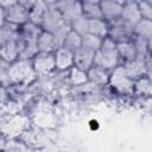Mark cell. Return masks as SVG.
<instances>
[{
	"label": "cell",
	"mask_w": 152,
	"mask_h": 152,
	"mask_svg": "<svg viewBox=\"0 0 152 152\" xmlns=\"http://www.w3.org/2000/svg\"><path fill=\"white\" fill-rule=\"evenodd\" d=\"M101 43H102V38L96 37V36L90 34V33L83 34L82 38H81V46L86 48L90 51H94V52H96L99 50Z\"/></svg>",
	"instance_id": "27"
},
{
	"label": "cell",
	"mask_w": 152,
	"mask_h": 152,
	"mask_svg": "<svg viewBox=\"0 0 152 152\" xmlns=\"http://www.w3.org/2000/svg\"><path fill=\"white\" fill-rule=\"evenodd\" d=\"M42 32V28L32 23H26L20 26V38L23 43H37L38 36Z\"/></svg>",
	"instance_id": "18"
},
{
	"label": "cell",
	"mask_w": 152,
	"mask_h": 152,
	"mask_svg": "<svg viewBox=\"0 0 152 152\" xmlns=\"http://www.w3.org/2000/svg\"><path fill=\"white\" fill-rule=\"evenodd\" d=\"M37 48H38V52L53 53L57 50V45H56L52 33L42 30V32L38 36V39H37Z\"/></svg>",
	"instance_id": "15"
},
{
	"label": "cell",
	"mask_w": 152,
	"mask_h": 152,
	"mask_svg": "<svg viewBox=\"0 0 152 152\" xmlns=\"http://www.w3.org/2000/svg\"><path fill=\"white\" fill-rule=\"evenodd\" d=\"M94 51H90L86 48H78L74 51V66L88 71L94 65Z\"/></svg>",
	"instance_id": "13"
},
{
	"label": "cell",
	"mask_w": 152,
	"mask_h": 152,
	"mask_svg": "<svg viewBox=\"0 0 152 152\" xmlns=\"http://www.w3.org/2000/svg\"><path fill=\"white\" fill-rule=\"evenodd\" d=\"M132 43L134 45L137 57H139V58H146V57L150 56V49H151L150 45H151V42L145 40V39H141V38H138V37H132Z\"/></svg>",
	"instance_id": "25"
},
{
	"label": "cell",
	"mask_w": 152,
	"mask_h": 152,
	"mask_svg": "<svg viewBox=\"0 0 152 152\" xmlns=\"http://www.w3.org/2000/svg\"><path fill=\"white\" fill-rule=\"evenodd\" d=\"M121 65L132 81H137L142 76H150V56L146 58L135 57L129 62L122 63Z\"/></svg>",
	"instance_id": "4"
},
{
	"label": "cell",
	"mask_w": 152,
	"mask_h": 152,
	"mask_svg": "<svg viewBox=\"0 0 152 152\" xmlns=\"http://www.w3.org/2000/svg\"><path fill=\"white\" fill-rule=\"evenodd\" d=\"M20 38V27L15 26L13 24L6 23L4 26L0 27V46L13 42L18 40Z\"/></svg>",
	"instance_id": "16"
},
{
	"label": "cell",
	"mask_w": 152,
	"mask_h": 152,
	"mask_svg": "<svg viewBox=\"0 0 152 152\" xmlns=\"http://www.w3.org/2000/svg\"><path fill=\"white\" fill-rule=\"evenodd\" d=\"M2 152H27L24 144L19 141H7Z\"/></svg>",
	"instance_id": "31"
},
{
	"label": "cell",
	"mask_w": 152,
	"mask_h": 152,
	"mask_svg": "<svg viewBox=\"0 0 152 152\" xmlns=\"http://www.w3.org/2000/svg\"><path fill=\"white\" fill-rule=\"evenodd\" d=\"M6 24V15H5V10L0 7V27Z\"/></svg>",
	"instance_id": "33"
},
{
	"label": "cell",
	"mask_w": 152,
	"mask_h": 152,
	"mask_svg": "<svg viewBox=\"0 0 152 152\" xmlns=\"http://www.w3.org/2000/svg\"><path fill=\"white\" fill-rule=\"evenodd\" d=\"M119 19L133 28L134 25L141 20V15L138 8V1H124L122 11Z\"/></svg>",
	"instance_id": "11"
},
{
	"label": "cell",
	"mask_w": 152,
	"mask_h": 152,
	"mask_svg": "<svg viewBox=\"0 0 152 152\" xmlns=\"http://www.w3.org/2000/svg\"><path fill=\"white\" fill-rule=\"evenodd\" d=\"M115 90L122 94H131L133 93V86L134 81H132L127 74L125 72L122 65H118L115 69L110 71L109 75V82H108Z\"/></svg>",
	"instance_id": "3"
},
{
	"label": "cell",
	"mask_w": 152,
	"mask_h": 152,
	"mask_svg": "<svg viewBox=\"0 0 152 152\" xmlns=\"http://www.w3.org/2000/svg\"><path fill=\"white\" fill-rule=\"evenodd\" d=\"M81 11H82V15L86 17L87 19L101 18L100 1H94V0L81 1Z\"/></svg>",
	"instance_id": "23"
},
{
	"label": "cell",
	"mask_w": 152,
	"mask_h": 152,
	"mask_svg": "<svg viewBox=\"0 0 152 152\" xmlns=\"http://www.w3.org/2000/svg\"><path fill=\"white\" fill-rule=\"evenodd\" d=\"M109 75L110 71L101 69L99 66L93 65L88 71H87V76H88V82H91L96 86H104L108 84L109 82Z\"/></svg>",
	"instance_id": "17"
},
{
	"label": "cell",
	"mask_w": 152,
	"mask_h": 152,
	"mask_svg": "<svg viewBox=\"0 0 152 152\" xmlns=\"http://www.w3.org/2000/svg\"><path fill=\"white\" fill-rule=\"evenodd\" d=\"M34 70L32 68L31 61L18 59L17 62L10 65L8 70V81L12 82H23L28 80L32 75H34Z\"/></svg>",
	"instance_id": "6"
},
{
	"label": "cell",
	"mask_w": 152,
	"mask_h": 152,
	"mask_svg": "<svg viewBox=\"0 0 152 152\" xmlns=\"http://www.w3.org/2000/svg\"><path fill=\"white\" fill-rule=\"evenodd\" d=\"M45 10H46L45 1H33L32 6L28 11V21L40 27Z\"/></svg>",
	"instance_id": "21"
},
{
	"label": "cell",
	"mask_w": 152,
	"mask_h": 152,
	"mask_svg": "<svg viewBox=\"0 0 152 152\" xmlns=\"http://www.w3.org/2000/svg\"><path fill=\"white\" fill-rule=\"evenodd\" d=\"M65 23L66 21L63 19L61 13L57 11L53 2H46V10H45V13H44V17H43L40 28L43 31L52 33Z\"/></svg>",
	"instance_id": "5"
},
{
	"label": "cell",
	"mask_w": 152,
	"mask_h": 152,
	"mask_svg": "<svg viewBox=\"0 0 152 152\" xmlns=\"http://www.w3.org/2000/svg\"><path fill=\"white\" fill-rule=\"evenodd\" d=\"M6 144H7V140H6V138L4 137V134L0 132V151H2V150L5 148Z\"/></svg>",
	"instance_id": "34"
},
{
	"label": "cell",
	"mask_w": 152,
	"mask_h": 152,
	"mask_svg": "<svg viewBox=\"0 0 152 152\" xmlns=\"http://www.w3.org/2000/svg\"><path fill=\"white\" fill-rule=\"evenodd\" d=\"M94 65L108 71H112L118 65H120V58L115 42L108 37L102 39L99 50L94 55Z\"/></svg>",
	"instance_id": "1"
},
{
	"label": "cell",
	"mask_w": 152,
	"mask_h": 152,
	"mask_svg": "<svg viewBox=\"0 0 152 152\" xmlns=\"http://www.w3.org/2000/svg\"><path fill=\"white\" fill-rule=\"evenodd\" d=\"M138 8L141 15V19L152 20V2L148 0L138 1Z\"/></svg>",
	"instance_id": "30"
},
{
	"label": "cell",
	"mask_w": 152,
	"mask_h": 152,
	"mask_svg": "<svg viewBox=\"0 0 152 152\" xmlns=\"http://www.w3.org/2000/svg\"><path fill=\"white\" fill-rule=\"evenodd\" d=\"M151 91H152V87H151L150 76H142L139 80L134 81L133 93L139 94V95H144V96H150Z\"/></svg>",
	"instance_id": "24"
},
{
	"label": "cell",
	"mask_w": 152,
	"mask_h": 152,
	"mask_svg": "<svg viewBox=\"0 0 152 152\" xmlns=\"http://www.w3.org/2000/svg\"><path fill=\"white\" fill-rule=\"evenodd\" d=\"M107 37L109 39H112L115 43H120V42H126L132 39L133 37V28L129 27L128 25H126L124 21H121L120 19L113 20L108 23V34Z\"/></svg>",
	"instance_id": "7"
},
{
	"label": "cell",
	"mask_w": 152,
	"mask_h": 152,
	"mask_svg": "<svg viewBox=\"0 0 152 152\" xmlns=\"http://www.w3.org/2000/svg\"><path fill=\"white\" fill-rule=\"evenodd\" d=\"M8 63L0 59V80H8V70H10Z\"/></svg>",
	"instance_id": "32"
},
{
	"label": "cell",
	"mask_w": 152,
	"mask_h": 152,
	"mask_svg": "<svg viewBox=\"0 0 152 152\" xmlns=\"http://www.w3.org/2000/svg\"><path fill=\"white\" fill-rule=\"evenodd\" d=\"M32 63V68L34 70L36 74H40V75H45L51 72L53 69H56L55 66V56L53 53H43V52H38L33 59L31 61Z\"/></svg>",
	"instance_id": "9"
},
{
	"label": "cell",
	"mask_w": 152,
	"mask_h": 152,
	"mask_svg": "<svg viewBox=\"0 0 152 152\" xmlns=\"http://www.w3.org/2000/svg\"><path fill=\"white\" fill-rule=\"evenodd\" d=\"M33 1H14L8 8L5 10L6 23L15 26H23L28 23V11Z\"/></svg>",
	"instance_id": "2"
},
{
	"label": "cell",
	"mask_w": 152,
	"mask_h": 152,
	"mask_svg": "<svg viewBox=\"0 0 152 152\" xmlns=\"http://www.w3.org/2000/svg\"><path fill=\"white\" fill-rule=\"evenodd\" d=\"M53 5L66 23H70L72 19L82 15L81 1H76V0L53 1Z\"/></svg>",
	"instance_id": "8"
},
{
	"label": "cell",
	"mask_w": 152,
	"mask_h": 152,
	"mask_svg": "<svg viewBox=\"0 0 152 152\" xmlns=\"http://www.w3.org/2000/svg\"><path fill=\"white\" fill-rule=\"evenodd\" d=\"M124 1L119 0H103L100 1V11H101V18L106 20L107 23L116 20L120 18L121 11H122Z\"/></svg>",
	"instance_id": "10"
},
{
	"label": "cell",
	"mask_w": 152,
	"mask_h": 152,
	"mask_svg": "<svg viewBox=\"0 0 152 152\" xmlns=\"http://www.w3.org/2000/svg\"><path fill=\"white\" fill-rule=\"evenodd\" d=\"M69 25H70V28L72 31H75L76 33H78L80 36L88 33V19L83 15H80V17L72 19L69 23Z\"/></svg>",
	"instance_id": "28"
},
{
	"label": "cell",
	"mask_w": 152,
	"mask_h": 152,
	"mask_svg": "<svg viewBox=\"0 0 152 152\" xmlns=\"http://www.w3.org/2000/svg\"><path fill=\"white\" fill-rule=\"evenodd\" d=\"M21 45H23L21 38H19L18 40H13L0 46V59L5 61L8 64L17 62L20 56Z\"/></svg>",
	"instance_id": "12"
},
{
	"label": "cell",
	"mask_w": 152,
	"mask_h": 152,
	"mask_svg": "<svg viewBox=\"0 0 152 152\" xmlns=\"http://www.w3.org/2000/svg\"><path fill=\"white\" fill-rule=\"evenodd\" d=\"M81 38H82V36H80L78 33H76L75 31H72L70 28V31L66 33V36H65V38L63 40L62 46L74 52L75 50L81 48Z\"/></svg>",
	"instance_id": "26"
},
{
	"label": "cell",
	"mask_w": 152,
	"mask_h": 152,
	"mask_svg": "<svg viewBox=\"0 0 152 152\" xmlns=\"http://www.w3.org/2000/svg\"><path fill=\"white\" fill-rule=\"evenodd\" d=\"M133 37H138L151 42L152 38V20L141 19L133 27Z\"/></svg>",
	"instance_id": "22"
},
{
	"label": "cell",
	"mask_w": 152,
	"mask_h": 152,
	"mask_svg": "<svg viewBox=\"0 0 152 152\" xmlns=\"http://www.w3.org/2000/svg\"><path fill=\"white\" fill-rule=\"evenodd\" d=\"M69 70H70V81L74 86H82L88 82L87 71H83L76 66H72Z\"/></svg>",
	"instance_id": "29"
},
{
	"label": "cell",
	"mask_w": 152,
	"mask_h": 152,
	"mask_svg": "<svg viewBox=\"0 0 152 152\" xmlns=\"http://www.w3.org/2000/svg\"><path fill=\"white\" fill-rule=\"evenodd\" d=\"M116 49H118V55L120 58V62H129L137 57L134 45L132 43V39L126 40V42H120L116 43Z\"/></svg>",
	"instance_id": "20"
},
{
	"label": "cell",
	"mask_w": 152,
	"mask_h": 152,
	"mask_svg": "<svg viewBox=\"0 0 152 152\" xmlns=\"http://www.w3.org/2000/svg\"><path fill=\"white\" fill-rule=\"evenodd\" d=\"M55 66L58 70H69L74 66V52L61 46L55 52Z\"/></svg>",
	"instance_id": "14"
},
{
	"label": "cell",
	"mask_w": 152,
	"mask_h": 152,
	"mask_svg": "<svg viewBox=\"0 0 152 152\" xmlns=\"http://www.w3.org/2000/svg\"><path fill=\"white\" fill-rule=\"evenodd\" d=\"M88 33L100 38H106L108 34V23L102 18L88 19Z\"/></svg>",
	"instance_id": "19"
},
{
	"label": "cell",
	"mask_w": 152,
	"mask_h": 152,
	"mask_svg": "<svg viewBox=\"0 0 152 152\" xmlns=\"http://www.w3.org/2000/svg\"><path fill=\"white\" fill-rule=\"evenodd\" d=\"M0 152H2V151H0Z\"/></svg>",
	"instance_id": "35"
}]
</instances>
